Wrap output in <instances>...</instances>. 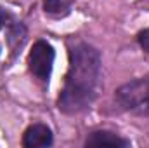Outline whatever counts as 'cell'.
I'll use <instances>...</instances> for the list:
<instances>
[{
  "label": "cell",
  "mask_w": 149,
  "mask_h": 148,
  "mask_svg": "<svg viewBox=\"0 0 149 148\" xmlns=\"http://www.w3.org/2000/svg\"><path fill=\"white\" fill-rule=\"evenodd\" d=\"M101 78V54L88 44H76L70 51V68L59 96V110L78 113L92 105Z\"/></svg>",
  "instance_id": "1"
},
{
  "label": "cell",
  "mask_w": 149,
  "mask_h": 148,
  "mask_svg": "<svg viewBox=\"0 0 149 148\" xmlns=\"http://www.w3.org/2000/svg\"><path fill=\"white\" fill-rule=\"evenodd\" d=\"M114 98L121 110L141 117H149V77L123 84L116 91Z\"/></svg>",
  "instance_id": "2"
},
{
  "label": "cell",
  "mask_w": 149,
  "mask_h": 148,
  "mask_svg": "<svg viewBox=\"0 0 149 148\" xmlns=\"http://www.w3.org/2000/svg\"><path fill=\"white\" fill-rule=\"evenodd\" d=\"M28 65H30V72L37 78L47 82L50 73H52V65H54V49H52V45L45 40L35 42V45L30 52V58H28Z\"/></svg>",
  "instance_id": "3"
},
{
  "label": "cell",
  "mask_w": 149,
  "mask_h": 148,
  "mask_svg": "<svg viewBox=\"0 0 149 148\" xmlns=\"http://www.w3.org/2000/svg\"><path fill=\"white\" fill-rule=\"evenodd\" d=\"M50 145H52V131L43 124L30 125L23 136V147L26 148H42Z\"/></svg>",
  "instance_id": "4"
},
{
  "label": "cell",
  "mask_w": 149,
  "mask_h": 148,
  "mask_svg": "<svg viewBox=\"0 0 149 148\" xmlns=\"http://www.w3.org/2000/svg\"><path fill=\"white\" fill-rule=\"evenodd\" d=\"M85 145L87 147H121L123 148V147H128L130 141L120 138L118 134H114L111 131H95L87 138Z\"/></svg>",
  "instance_id": "5"
},
{
  "label": "cell",
  "mask_w": 149,
  "mask_h": 148,
  "mask_svg": "<svg viewBox=\"0 0 149 148\" xmlns=\"http://www.w3.org/2000/svg\"><path fill=\"white\" fill-rule=\"evenodd\" d=\"M74 0H45L43 2V9L47 14L50 16H66L71 9Z\"/></svg>",
  "instance_id": "6"
},
{
  "label": "cell",
  "mask_w": 149,
  "mask_h": 148,
  "mask_svg": "<svg viewBox=\"0 0 149 148\" xmlns=\"http://www.w3.org/2000/svg\"><path fill=\"white\" fill-rule=\"evenodd\" d=\"M137 40H139V44H141V47L146 51L149 54V28L146 30H142V32H139V35H137Z\"/></svg>",
  "instance_id": "7"
},
{
  "label": "cell",
  "mask_w": 149,
  "mask_h": 148,
  "mask_svg": "<svg viewBox=\"0 0 149 148\" xmlns=\"http://www.w3.org/2000/svg\"><path fill=\"white\" fill-rule=\"evenodd\" d=\"M7 19H9V14H7L5 11H2V9H0V30H2V26L7 23Z\"/></svg>",
  "instance_id": "8"
}]
</instances>
